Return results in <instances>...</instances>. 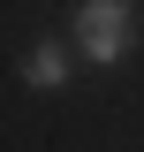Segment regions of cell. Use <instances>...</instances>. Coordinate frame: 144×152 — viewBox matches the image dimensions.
Listing matches in <instances>:
<instances>
[{
    "instance_id": "cell-2",
    "label": "cell",
    "mask_w": 144,
    "mask_h": 152,
    "mask_svg": "<svg viewBox=\"0 0 144 152\" xmlns=\"http://www.w3.org/2000/svg\"><path fill=\"white\" fill-rule=\"evenodd\" d=\"M61 76H68V61H61V46H38V53H31V84H38V91H53Z\"/></svg>"
},
{
    "instance_id": "cell-1",
    "label": "cell",
    "mask_w": 144,
    "mask_h": 152,
    "mask_svg": "<svg viewBox=\"0 0 144 152\" xmlns=\"http://www.w3.org/2000/svg\"><path fill=\"white\" fill-rule=\"evenodd\" d=\"M76 31H84L91 61H121L129 53V0H84L76 8Z\"/></svg>"
}]
</instances>
